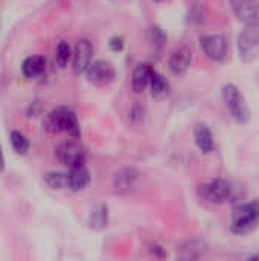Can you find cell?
<instances>
[{"label": "cell", "mask_w": 259, "mask_h": 261, "mask_svg": "<svg viewBox=\"0 0 259 261\" xmlns=\"http://www.w3.org/2000/svg\"><path fill=\"white\" fill-rule=\"evenodd\" d=\"M259 225V200H252L237 206L232 213L231 231L237 236H244L256 229Z\"/></svg>", "instance_id": "obj_1"}, {"label": "cell", "mask_w": 259, "mask_h": 261, "mask_svg": "<svg viewBox=\"0 0 259 261\" xmlns=\"http://www.w3.org/2000/svg\"><path fill=\"white\" fill-rule=\"evenodd\" d=\"M197 193H198L200 199H203L209 203L221 205L234 197L235 188L227 179L217 177V179L200 184L197 187Z\"/></svg>", "instance_id": "obj_2"}, {"label": "cell", "mask_w": 259, "mask_h": 261, "mask_svg": "<svg viewBox=\"0 0 259 261\" xmlns=\"http://www.w3.org/2000/svg\"><path fill=\"white\" fill-rule=\"evenodd\" d=\"M221 98H223L226 107L229 109L232 118L237 122H240V124L249 122V119H250L249 106L246 102V98L243 96V93L240 92V89L235 84H232V83L224 84L221 89Z\"/></svg>", "instance_id": "obj_3"}, {"label": "cell", "mask_w": 259, "mask_h": 261, "mask_svg": "<svg viewBox=\"0 0 259 261\" xmlns=\"http://www.w3.org/2000/svg\"><path fill=\"white\" fill-rule=\"evenodd\" d=\"M238 55L244 63H252L259 57V26H246L237 38Z\"/></svg>", "instance_id": "obj_4"}, {"label": "cell", "mask_w": 259, "mask_h": 261, "mask_svg": "<svg viewBox=\"0 0 259 261\" xmlns=\"http://www.w3.org/2000/svg\"><path fill=\"white\" fill-rule=\"evenodd\" d=\"M200 46L205 55L215 61L223 63L229 58V41L220 34H206L200 37Z\"/></svg>", "instance_id": "obj_5"}, {"label": "cell", "mask_w": 259, "mask_h": 261, "mask_svg": "<svg viewBox=\"0 0 259 261\" xmlns=\"http://www.w3.org/2000/svg\"><path fill=\"white\" fill-rule=\"evenodd\" d=\"M142 174L131 167L122 168L113 176V190L118 196H131L140 187Z\"/></svg>", "instance_id": "obj_6"}, {"label": "cell", "mask_w": 259, "mask_h": 261, "mask_svg": "<svg viewBox=\"0 0 259 261\" xmlns=\"http://www.w3.org/2000/svg\"><path fill=\"white\" fill-rule=\"evenodd\" d=\"M56 159L67 168H75L85 164V150L75 139L61 142L55 150Z\"/></svg>", "instance_id": "obj_7"}, {"label": "cell", "mask_w": 259, "mask_h": 261, "mask_svg": "<svg viewBox=\"0 0 259 261\" xmlns=\"http://www.w3.org/2000/svg\"><path fill=\"white\" fill-rule=\"evenodd\" d=\"M84 75L87 76V81L90 84L102 87V86H108L114 80L116 69L110 61L96 60V61H92V64L89 66V69Z\"/></svg>", "instance_id": "obj_8"}, {"label": "cell", "mask_w": 259, "mask_h": 261, "mask_svg": "<svg viewBox=\"0 0 259 261\" xmlns=\"http://www.w3.org/2000/svg\"><path fill=\"white\" fill-rule=\"evenodd\" d=\"M235 17L246 26H259V0H231Z\"/></svg>", "instance_id": "obj_9"}, {"label": "cell", "mask_w": 259, "mask_h": 261, "mask_svg": "<svg viewBox=\"0 0 259 261\" xmlns=\"http://www.w3.org/2000/svg\"><path fill=\"white\" fill-rule=\"evenodd\" d=\"M93 58V46L89 40H79L72 50V69L76 75H82L87 72Z\"/></svg>", "instance_id": "obj_10"}, {"label": "cell", "mask_w": 259, "mask_h": 261, "mask_svg": "<svg viewBox=\"0 0 259 261\" xmlns=\"http://www.w3.org/2000/svg\"><path fill=\"white\" fill-rule=\"evenodd\" d=\"M208 252V243L202 239H191L188 242H185L177 252V257L180 260L185 261H194L200 260L206 255Z\"/></svg>", "instance_id": "obj_11"}, {"label": "cell", "mask_w": 259, "mask_h": 261, "mask_svg": "<svg viewBox=\"0 0 259 261\" xmlns=\"http://www.w3.org/2000/svg\"><path fill=\"white\" fill-rule=\"evenodd\" d=\"M191 63H192V52L186 47H179L176 49L169 60H168V66H169V70L174 73V75H183L188 72V69L191 67Z\"/></svg>", "instance_id": "obj_12"}, {"label": "cell", "mask_w": 259, "mask_h": 261, "mask_svg": "<svg viewBox=\"0 0 259 261\" xmlns=\"http://www.w3.org/2000/svg\"><path fill=\"white\" fill-rule=\"evenodd\" d=\"M153 72H154V67L151 64H148V63L137 64L136 69L133 70V75H131V90L134 93L143 92L150 86V80H151Z\"/></svg>", "instance_id": "obj_13"}, {"label": "cell", "mask_w": 259, "mask_h": 261, "mask_svg": "<svg viewBox=\"0 0 259 261\" xmlns=\"http://www.w3.org/2000/svg\"><path fill=\"white\" fill-rule=\"evenodd\" d=\"M194 141L198 150L205 154H209L215 148V141L211 128L206 124H197L194 128Z\"/></svg>", "instance_id": "obj_14"}, {"label": "cell", "mask_w": 259, "mask_h": 261, "mask_svg": "<svg viewBox=\"0 0 259 261\" xmlns=\"http://www.w3.org/2000/svg\"><path fill=\"white\" fill-rule=\"evenodd\" d=\"M67 180H69V190L73 193L82 191L90 184V171L85 168V165H79L75 168L67 170Z\"/></svg>", "instance_id": "obj_15"}, {"label": "cell", "mask_w": 259, "mask_h": 261, "mask_svg": "<svg viewBox=\"0 0 259 261\" xmlns=\"http://www.w3.org/2000/svg\"><path fill=\"white\" fill-rule=\"evenodd\" d=\"M69 107H56L52 112H49L43 121L44 130L56 135V133H63L64 130V121H66V115H67Z\"/></svg>", "instance_id": "obj_16"}, {"label": "cell", "mask_w": 259, "mask_h": 261, "mask_svg": "<svg viewBox=\"0 0 259 261\" xmlns=\"http://www.w3.org/2000/svg\"><path fill=\"white\" fill-rule=\"evenodd\" d=\"M46 70V58L43 55H32L27 57L23 63H21V73L32 80L37 78L40 75H43Z\"/></svg>", "instance_id": "obj_17"}, {"label": "cell", "mask_w": 259, "mask_h": 261, "mask_svg": "<svg viewBox=\"0 0 259 261\" xmlns=\"http://www.w3.org/2000/svg\"><path fill=\"white\" fill-rule=\"evenodd\" d=\"M47 188L52 191H64L69 190V180H67V171H49L43 177Z\"/></svg>", "instance_id": "obj_18"}, {"label": "cell", "mask_w": 259, "mask_h": 261, "mask_svg": "<svg viewBox=\"0 0 259 261\" xmlns=\"http://www.w3.org/2000/svg\"><path fill=\"white\" fill-rule=\"evenodd\" d=\"M108 223V208L107 205H98L92 210L89 216V226L92 229L101 231L107 226Z\"/></svg>", "instance_id": "obj_19"}, {"label": "cell", "mask_w": 259, "mask_h": 261, "mask_svg": "<svg viewBox=\"0 0 259 261\" xmlns=\"http://www.w3.org/2000/svg\"><path fill=\"white\" fill-rule=\"evenodd\" d=\"M150 89H151V92H153L154 96L162 98V96L168 95V92H169V83H168V80L160 72H157L154 69V72L151 75V80H150Z\"/></svg>", "instance_id": "obj_20"}, {"label": "cell", "mask_w": 259, "mask_h": 261, "mask_svg": "<svg viewBox=\"0 0 259 261\" xmlns=\"http://www.w3.org/2000/svg\"><path fill=\"white\" fill-rule=\"evenodd\" d=\"M63 133H67L72 139H78L81 136V127H79V121L76 113L69 109L67 115H66V121H64V130Z\"/></svg>", "instance_id": "obj_21"}, {"label": "cell", "mask_w": 259, "mask_h": 261, "mask_svg": "<svg viewBox=\"0 0 259 261\" xmlns=\"http://www.w3.org/2000/svg\"><path fill=\"white\" fill-rule=\"evenodd\" d=\"M70 60H72V49L67 41L61 40L55 47V63L58 67L63 69L69 64Z\"/></svg>", "instance_id": "obj_22"}, {"label": "cell", "mask_w": 259, "mask_h": 261, "mask_svg": "<svg viewBox=\"0 0 259 261\" xmlns=\"http://www.w3.org/2000/svg\"><path fill=\"white\" fill-rule=\"evenodd\" d=\"M9 141H11V145L12 148L15 150V153L18 154H26L31 144H29V139L21 133V132H17V130H12L11 135H9Z\"/></svg>", "instance_id": "obj_23"}, {"label": "cell", "mask_w": 259, "mask_h": 261, "mask_svg": "<svg viewBox=\"0 0 259 261\" xmlns=\"http://www.w3.org/2000/svg\"><path fill=\"white\" fill-rule=\"evenodd\" d=\"M150 35H151V41L154 46L162 47L166 43V34L163 32V29L160 26H151L150 29Z\"/></svg>", "instance_id": "obj_24"}, {"label": "cell", "mask_w": 259, "mask_h": 261, "mask_svg": "<svg viewBox=\"0 0 259 261\" xmlns=\"http://www.w3.org/2000/svg\"><path fill=\"white\" fill-rule=\"evenodd\" d=\"M130 118H131V121H133L134 124L140 122V121L143 119V107L139 106V104H134V106L131 107V110H130Z\"/></svg>", "instance_id": "obj_25"}, {"label": "cell", "mask_w": 259, "mask_h": 261, "mask_svg": "<svg viewBox=\"0 0 259 261\" xmlns=\"http://www.w3.org/2000/svg\"><path fill=\"white\" fill-rule=\"evenodd\" d=\"M41 110H43L41 102L40 101H34V102L29 104V107L26 110V115H27V118H37L38 115H41Z\"/></svg>", "instance_id": "obj_26"}, {"label": "cell", "mask_w": 259, "mask_h": 261, "mask_svg": "<svg viewBox=\"0 0 259 261\" xmlns=\"http://www.w3.org/2000/svg\"><path fill=\"white\" fill-rule=\"evenodd\" d=\"M108 44H110V49H111L113 52H121V50L124 49V38H122V37H113V38L108 41Z\"/></svg>", "instance_id": "obj_27"}, {"label": "cell", "mask_w": 259, "mask_h": 261, "mask_svg": "<svg viewBox=\"0 0 259 261\" xmlns=\"http://www.w3.org/2000/svg\"><path fill=\"white\" fill-rule=\"evenodd\" d=\"M151 252H153V254H157L159 257H163V255H165V252H163V249H162L160 246H157V245H154V246H151Z\"/></svg>", "instance_id": "obj_28"}, {"label": "cell", "mask_w": 259, "mask_h": 261, "mask_svg": "<svg viewBox=\"0 0 259 261\" xmlns=\"http://www.w3.org/2000/svg\"><path fill=\"white\" fill-rule=\"evenodd\" d=\"M5 170V156H3V148L0 145V173Z\"/></svg>", "instance_id": "obj_29"}, {"label": "cell", "mask_w": 259, "mask_h": 261, "mask_svg": "<svg viewBox=\"0 0 259 261\" xmlns=\"http://www.w3.org/2000/svg\"><path fill=\"white\" fill-rule=\"evenodd\" d=\"M249 260H259V255H252V257H249Z\"/></svg>", "instance_id": "obj_30"}, {"label": "cell", "mask_w": 259, "mask_h": 261, "mask_svg": "<svg viewBox=\"0 0 259 261\" xmlns=\"http://www.w3.org/2000/svg\"><path fill=\"white\" fill-rule=\"evenodd\" d=\"M154 2H163V0H154Z\"/></svg>", "instance_id": "obj_31"}]
</instances>
